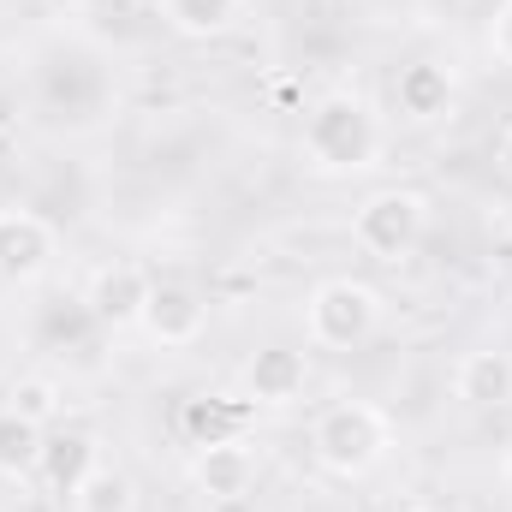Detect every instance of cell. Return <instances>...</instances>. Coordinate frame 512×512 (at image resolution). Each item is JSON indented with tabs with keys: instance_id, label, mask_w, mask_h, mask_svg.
Returning a JSON list of instances; mask_svg holds the SVG:
<instances>
[{
	"instance_id": "1",
	"label": "cell",
	"mask_w": 512,
	"mask_h": 512,
	"mask_svg": "<svg viewBox=\"0 0 512 512\" xmlns=\"http://www.w3.org/2000/svg\"><path fill=\"white\" fill-rule=\"evenodd\" d=\"M304 155L316 173H364L382 155V120L364 96L334 90L304 114Z\"/></svg>"
},
{
	"instance_id": "2",
	"label": "cell",
	"mask_w": 512,
	"mask_h": 512,
	"mask_svg": "<svg viewBox=\"0 0 512 512\" xmlns=\"http://www.w3.org/2000/svg\"><path fill=\"white\" fill-rule=\"evenodd\" d=\"M387 447H393V429H387V417L370 399H340V405H328V411L316 417V429H310L316 465H322L328 477H346V483L370 477L387 459Z\"/></svg>"
},
{
	"instance_id": "3",
	"label": "cell",
	"mask_w": 512,
	"mask_h": 512,
	"mask_svg": "<svg viewBox=\"0 0 512 512\" xmlns=\"http://www.w3.org/2000/svg\"><path fill=\"white\" fill-rule=\"evenodd\" d=\"M304 328H310V346L322 352H352L364 346L376 328H382V292L352 280V274H334L310 292L304 304Z\"/></svg>"
},
{
	"instance_id": "4",
	"label": "cell",
	"mask_w": 512,
	"mask_h": 512,
	"mask_svg": "<svg viewBox=\"0 0 512 512\" xmlns=\"http://www.w3.org/2000/svg\"><path fill=\"white\" fill-rule=\"evenodd\" d=\"M429 233V197L423 191H405V185H387V191H370L352 215V239L376 262H405V256L423 245Z\"/></svg>"
},
{
	"instance_id": "5",
	"label": "cell",
	"mask_w": 512,
	"mask_h": 512,
	"mask_svg": "<svg viewBox=\"0 0 512 512\" xmlns=\"http://www.w3.org/2000/svg\"><path fill=\"white\" fill-rule=\"evenodd\" d=\"M137 328H143L155 346H197L203 328H209V298H203L191 280H155Z\"/></svg>"
},
{
	"instance_id": "6",
	"label": "cell",
	"mask_w": 512,
	"mask_h": 512,
	"mask_svg": "<svg viewBox=\"0 0 512 512\" xmlns=\"http://www.w3.org/2000/svg\"><path fill=\"white\" fill-rule=\"evenodd\" d=\"M149 274L137 268V262H102L96 274H90V286H84V316L96 322V328H137L143 322V304H149Z\"/></svg>"
},
{
	"instance_id": "7",
	"label": "cell",
	"mask_w": 512,
	"mask_h": 512,
	"mask_svg": "<svg viewBox=\"0 0 512 512\" xmlns=\"http://www.w3.org/2000/svg\"><path fill=\"white\" fill-rule=\"evenodd\" d=\"M54 227L30 209H0V280L6 286H30L48 274L54 262Z\"/></svg>"
},
{
	"instance_id": "8",
	"label": "cell",
	"mask_w": 512,
	"mask_h": 512,
	"mask_svg": "<svg viewBox=\"0 0 512 512\" xmlns=\"http://www.w3.org/2000/svg\"><path fill=\"white\" fill-rule=\"evenodd\" d=\"M96 465H102V447H96V435H90V429H54V435H42L36 483H42L54 501H72Z\"/></svg>"
},
{
	"instance_id": "9",
	"label": "cell",
	"mask_w": 512,
	"mask_h": 512,
	"mask_svg": "<svg viewBox=\"0 0 512 512\" xmlns=\"http://www.w3.org/2000/svg\"><path fill=\"white\" fill-rule=\"evenodd\" d=\"M304 382H310V358L292 346H262L245 364V399H256V405H292Z\"/></svg>"
},
{
	"instance_id": "10",
	"label": "cell",
	"mask_w": 512,
	"mask_h": 512,
	"mask_svg": "<svg viewBox=\"0 0 512 512\" xmlns=\"http://www.w3.org/2000/svg\"><path fill=\"white\" fill-rule=\"evenodd\" d=\"M453 393L471 411H507L512 405V352H501V346L465 352L459 370H453Z\"/></svg>"
},
{
	"instance_id": "11",
	"label": "cell",
	"mask_w": 512,
	"mask_h": 512,
	"mask_svg": "<svg viewBox=\"0 0 512 512\" xmlns=\"http://www.w3.org/2000/svg\"><path fill=\"white\" fill-rule=\"evenodd\" d=\"M256 399H227V393H197L179 411V429L191 447H221V441H245Z\"/></svg>"
},
{
	"instance_id": "12",
	"label": "cell",
	"mask_w": 512,
	"mask_h": 512,
	"mask_svg": "<svg viewBox=\"0 0 512 512\" xmlns=\"http://www.w3.org/2000/svg\"><path fill=\"white\" fill-rule=\"evenodd\" d=\"M191 483L209 495V501H233V495H251L256 489V459L245 441H221V447H197L191 459Z\"/></svg>"
},
{
	"instance_id": "13",
	"label": "cell",
	"mask_w": 512,
	"mask_h": 512,
	"mask_svg": "<svg viewBox=\"0 0 512 512\" xmlns=\"http://www.w3.org/2000/svg\"><path fill=\"white\" fill-rule=\"evenodd\" d=\"M393 102H399V114L417 120V126L441 120V114L453 108V78H447V66H435V60H411V66L393 78Z\"/></svg>"
},
{
	"instance_id": "14",
	"label": "cell",
	"mask_w": 512,
	"mask_h": 512,
	"mask_svg": "<svg viewBox=\"0 0 512 512\" xmlns=\"http://www.w3.org/2000/svg\"><path fill=\"white\" fill-rule=\"evenodd\" d=\"M161 18H167V30H179L191 42H209L245 18V0H161Z\"/></svg>"
},
{
	"instance_id": "15",
	"label": "cell",
	"mask_w": 512,
	"mask_h": 512,
	"mask_svg": "<svg viewBox=\"0 0 512 512\" xmlns=\"http://www.w3.org/2000/svg\"><path fill=\"white\" fill-rule=\"evenodd\" d=\"M72 512H137V483L120 465H96L84 489L72 495Z\"/></svg>"
},
{
	"instance_id": "16",
	"label": "cell",
	"mask_w": 512,
	"mask_h": 512,
	"mask_svg": "<svg viewBox=\"0 0 512 512\" xmlns=\"http://www.w3.org/2000/svg\"><path fill=\"white\" fill-rule=\"evenodd\" d=\"M42 435L36 423L0 411V477H36V459H42Z\"/></svg>"
},
{
	"instance_id": "17",
	"label": "cell",
	"mask_w": 512,
	"mask_h": 512,
	"mask_svg": "<svg viewBox=\"0 0 512 512\" xmlns=\"http://www.w3.org/2000/svg\"><path fill=\"white\" fill-rule=\"evenodd\" d=\"M6 411L24 417V423H36V429H48L60 417V387L48 382V376H18V382L6 387Z\"/></svg>"
},
{
	"instance_id": "18",
	"label": "cell",
	"mask_w": 512,
	"mask_h": 512,
	"mask_svg": "<svg viewBox=\"0 0 512 512\" xmlns=\"http://www.w3.org/2000/svg\"><path fill=\"white\" fill-rule=\"evenodd\" d=\"M489 48H495V60L512 66V0H501V12H495V24H489Z\"/></svg>"
},
{
	"instance_id": "19",
	"label": "cell",
	"mask_w": 512,
	"mask_h": 512,
	"mask_svg": "<svg viewBox=\"0 0 512 512\" xmlns=\"http://www.w3.org/2000/svg\"><path fill=\"white\" fill-rule=\"evenodd\" d=\"M411 512H471V507L453 501V495H435V501H423V507H411Z\"/></svg>"
},
{
	"instance_id": "20",
	"label": "cell",
	"mask_w": 512,
	"mask_h": 512,
	"mask_svg": "<svg viewBox=\"0 0 512 512\" xmlns=\"http://www.w3.org/2000/svg\"><path fill=\"white\" fill-rule=\"evenodd\" d=\"M495 161H501V179L512 185V126L501 131V149H495Z\"/></svg>"
},
{
	"instance_id": "21",
	"label": "cell",
	"mask_w": 512,
	"mask_h": 512,
	"mask_svg": "<svg viewBox=\"0 0 512 512\" xmlns=\"http://www.w3.org/2000/svg\"><path fill=\"white\" fill-rule=\"evenodd\" d=\"M209 512H256L251 495H233V501H209Z\"/></svg>"
},
{
	"instance_id": "22",
	"label": "cell",
	"mask_w": 512,
	"mask_h": 512,
	"mask_svg": "<svg viewBox=\"0 0 512 512\" xmlns=\"http://www.w3.org/2000/svg\"><path fill=\"white\" fill-rule=\"evenodd\" d=\"M501 483H507V489H512V447H507V453H501Z\"/></svg>"
}]
</instances>
